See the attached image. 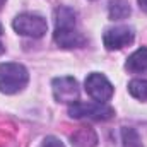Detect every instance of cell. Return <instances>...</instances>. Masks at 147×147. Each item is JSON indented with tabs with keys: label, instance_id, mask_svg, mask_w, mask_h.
Returning <instances> with one entry per match:
<instances>
[{
	"label": "cell",
	"instance_id": "6da1fadb",
	"mask_svg": "<svg viewBox=\"0 0 147 147\" xmlns=\"http://www.w3.org/2000/svg\"><path fill=\"white\" fill-rule=\"evenodd\" d=\"M53 39L62 48H79L86 45V38L75 28V12L70 7H58L55 10Z\"/></svg>",
	"mask_w": 147,
	"mask_h": 147
},
{
	"label": "cell",
	"instance_id": "7a4b0ae2",
	"mask_svg": "<svg viewBox=\"0 0 147 147\" xmlns=\"http://www.w3.org/2000/svg\"><path fill=\"white\" fill-rule=\"evenodd\" d=\"M29 74L21 63H0V92L16 94L26 87Z\"/></svg>",
	"mask_w": 147,
	"mask_h": 147
},
{
	"label": "cell",
	"instance_id": "3957f363",
	"mask_svg": "<svg viewBox=\"0 0 147 147\" xmlns=\"http://www.w3.org/2000/svg\"><path fill=\"white\" fill-rule=\"evenodd\" d=\"M69 115L72 118H87L96 121L110 120L115 115V110L105 103H80L75 101L69 106Z\"/></svg>",
	"mask_w": 147,
	"mask_h": 147
},
{
	"label": "cell",
	"instance_id": "277c9868",
	"mask_svg": "<svg viewBox=\"0 0 147 147\" xmlns=\"http://www.w3.org/2000/svg\"><path fill=\"white\" fill-rule=\"evenodd\" d=\"M12 28L16 29L17 34L29 36V38H41L48 31V22H46L45 17H41L38 14L24 12V14H19L14 19Z\"/></svg>",
	"mask_w": 147,
	"mask_h": 147
},
{
	"label": "cell",
	"instance_id": "5b68a950",
	"mask_svg": "<svg viewBox=\"0 0 147 147\" xmlns=\"http://www.w3.org/2000/svg\"><path fill=\"white\" fill-rule=\"evenodd\" d=\"M86 92L98 103H105L113 96V86L103 74L92 72L86 79Z\"/></svg>",
	"mask_w": 147,
	"mask_h": 147
},
{
	"label": "cell",
	"instance_id": "8992f818",
	"mask_svg": "<svg viewBox=\"0 0 147 147\" xmlns=\"http://www.w3.org/2000/svg\"><path fill=\"white\" fill-rule=\"evenodd\" d=\"M53 96L58 103L72 105L79 99V84L74 77H57L53 79Z\"/></svg>",
	"mask_w": 147,
	"mask_h": 147
},
{
	"label": "cell",
	"instance_id": "52a82bcc",
	"mask_svg": "<svg viewBox=\"0 0 147 147\" xmlns=\"http://www.w3.org/2000/svg\"><path fill=\"white\" fill-rule=\"evenodd\" d=\"M132 41H134V31L125 26L106 29V33L103 34V43H105L106 50H110V51L121 50V48L132 45Z\"/></svg>",
	"mask_w": 147,
	"mask_h": 147
},
{
	"label": "cell",
	"instance_id": "ba28073f",
	"mask_svg": "<svg viewBox=\"0 0 147 147\" xmlns=\"http://www.w3.org/2000/svg\"><path fill=\"white\" fill-rule=\"evenodd\" d=\"M70 144H72V147H96L98 135L92 128L82 127L70 135Z\"/></svg>",
	"mask_w": 147,
	"mask_h": 147
},
{
	"label": "cell",
	"instance_id": "9c48e42d",
	"mask_svg": "<svg viewBox=\"0 0 147 147\" xmlns=\"http://www.w3.org/2000/svg\"><path fill=\"white\" fill-rule=\"evenodd\" d=\"M125 69L135 74L147 72V48H139L137 51H134L128 57V60L125 63Z\"/></svg>",
	"mask_w": 147,
	"mask_h": 147
},
{
	"label": "cell",
	"instance_id": "30bf717a",
	"mask_svg": "<svg viewBox=\"0 0 147 147\" xmlns=\"http://www.w3.org/2000/svg\"><path fill=\"white\" fill-rule=\"evenodd\" d=\"M108 12H110V19L121 21V19H127L132 14V9H130V3L127 0H111Z\"/></svg>",
	"mask_w": 147,
	"mask_h": 147
},
{
	"label": "cell",
	"instance_id": "8fae6325",
	"mask_svg": "<svg viewBox=\"0 0 147 147\" xmlns=\"http://www.w3.org/2000/svg\"><path fill=\"white\" fill-rule=\"evenodd\" d=\"M128 92L135 99L147 101V80L146 79H135L128 84Z\"/></svg>",
	"mask_w": 147,
	"mask_h": 147
},
{
	"label": "cell",
	"instance_id": "7c38bea8",
	"mask_svg": "<svg viewBox=\"0 0 147 147\" xmlns=\"http://www.w3.org/2000/svg\"><path fill=\"white\" fill-rule=\"evenodd\" d=\"M121 147H144L134 128H121Z\"/></svg>",
	"mask_w": 147,
	"mask_h": 147
},
{
	"label": "cell",
	"instance_id": "4fadbf2b",
	"mask_svg": "<svg viewBox=\"0 0 147 147\" xmlns=\"http://www.w3.org/2000/svg\"><path fill=\"white\" fill-rule=\"evenodd\" d=\"M41 147H65L57 137H46L45 140H43V146Z\"/></svg>",
	"mask_w": 147,
	"mask_h": 147
},
{
	"label": "cell",
	"instance_id": "5bb4252c",
	"mask_svg": "<svg viewBox=\"0 0 147 147\" xmlns=\"http://www.w3.org/2000/svg\"><path fill=\"white\" fill-rule=\"evenodd\" d=\"M139 5H140L142 10H146L147 12V0H139Z\"/></svg>",
	"mask_w": 147,
	"mask_h": 147
},
{
	"label": "cell",
	"instance_id": "9a60e30c",
	"mask_svg": "<svg viewBox=\"0 0 147 147\" xmlns=\"http://www.w3.org/2000/svg\"><path fill=\"white\" fill-rule=\"evenodd\" d=\"M3 51H5V48H3V45L0 43V53H3Z\"/></svg>",
	"mask_w": 147,
	"mask_h": 147
},
{
	"label": "cell",
	"instance_id": "2e32d148",
	"mask_svg": "<svg viewBox=\"0 0 147 147\" xmlns=\"http://www.w3.org/2000/svg\"><path fill=\"white\" fill-rule=\"evenodd\" d=\"M3 3H5V0H0V9L3 7Z\"/></svg>",
	"mask_w": 147,
	"mask_h": 147
},
{
	"label": "cell",
	"instance_id": "e0dca14e",
	"mask_svg": "<svg viewBox=\"0 0 147 147\" xmlns=\"http://www.w3.org/2000/svg\"><path fill=\"white\" fill-rule=\"evenodd\" d=\"M2 33H3V29H2V24H0V34H2Z\"/></svg>",
	"mask_w": 147,
	"mask_h": 147
}]
</instances>
